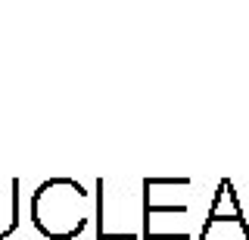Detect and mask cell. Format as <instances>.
Returning <instances> with one entry per match:
<instances>
[{"label": "cell", "mask_w": 249, "mask_h": 240, "mask_svg": "<svg viewBox=\"0 0 249 240\" xmlns=\"http://www.w3.org/2000/svg\"><path fill=\"white\" fill-rule=\"evenodd\" d=\"M66 190H69V181H66ZM37 197H41V200H50V203H53V215H47L44 222H37V224L47 231V234H53V231H56V222H69V231H72V234L81 228L84 209H66V206H62V197H66V193H59V181L44 184V187L37 190Z\"/></svg>", "instance_id": "6da1fadb"}]
</instances>
